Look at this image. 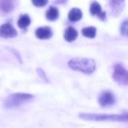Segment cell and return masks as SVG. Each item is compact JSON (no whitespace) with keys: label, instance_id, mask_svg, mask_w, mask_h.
Returning <instances> with one entry per match:
<instances>
[{"label":"cell","instance_id":"obj_15","mask_svg":"<svg viewBox=\"0 0 128 128\" xmlns=\"http://www.w3.org/2000/svg\"><path fill=\"white\" fill-rule=\"evenodd\" d=\"M31 24V18L28 15H22L18 21V26L20 28H26Z\"/></svg>","mask_w":128,"mask_h":128},{"label":"cell","instance_id":"obj_1","mask_svg":"<svg viewBox=\"0 0 128 128\" xmlns=\"http://www.w3.org/2000/svg\"><path fill=\"white\" fill-rule=\"evenodd\" d=\"M79 117L82 119L89 121H110V122H126L128 116L124 114H96L81 113Z\"/></svg>","mask_w":128,"mask_h":128},{"label":"cell","instance_id":"obj_12","mask_svg":"<svg viewBox=\"0 0 128 128\" xmlns=\"http://www.w3.org/2000/svg\"><path fill=\"white\" fill-rule=\"evenodd\" d=\"M82 18V12L78 8H73L68 13V20L71 22H77Z\"/></svg>","mask_w":128,"mask_h":128},{"label":"cell","instance_id":"obj_11","mask_svg":"<svg viewBox=\"0 0 128 128\" xmlns=\"http://www.w3.org/2000/svg\"><path fill=\"white\" fill-rule=\"evenodd\" d=\"M77 36H78V32L76 30L75 28L70 26L67 28V30L65 31V34H64V39L66 40L68 42H72V41H75L76 40Z\"/></svg>","mask_w":128,"mask_h":128},{"label":"cell","instance_id":"obj_18","mask_svg":"<svg viewBox=\"0 0 128 128\" xmlns=\"http://www.w3.org/2000/svg\"><path fill=\"white\" fill-rule=\"evenodd\" d=\"M37 72H38V74H39L40 76V77L42 79H44V80H46V82H48V79L46 78V74L44 73V71H43L41 68H38L37 70Z\"/></svg>","mask_w":128,"mask_h":128},{"label":"cell","instance_id":"obj_2","mask_svg":"<svg viewBox=\"0 0 128 128\" xmlns=\"http://www.w3.org/2000/svg\"><path fill=\"white\" fill-rule=\"evenodd\" d=\"M68 67L76 71H80L84 74L90 75L96 70V63L92 59L74 58L68 62Z\"/></svg>","mask_w":128,"mask_h":128},{"label":"cell","instance_id":"obj_6","mask_svg":"<svg viewBox=\"0 0 128 128\" xmlns=\"http://www.w3.org/2000/svg\"><path fill=\"white\" fill-rule=\"evenodd\" d=\"M18 32L16 29L11 24H4L0 26V37L3 38H13L16 37Z\"/></svg>","mask_w":128,"mask_h":128},{"label":"cell","instance_id":"obj_8","mask_svg":"<svg viewBox=\"0 0 128 128\" xmlns=\"http://www.w3.org/2000/svg\"><path fill=\"white\" fill-rule=\"evenodd\" d=\"M90 13L91 15L93 16H98L99 18H101L102 20H105V14L104 12L102 11V8L101 6L98 4V2H93L92 4H90Z\"/></svg>","mask_w":128,"mask_h":128},{"label":"cell","instance_id":"obj_14","mask_svg":"<svg viewBox=\"0 0 128 128\" xmlns=\"http://www.w3.org/2000/svg\"><path fill=\"white\" fill-rule=\"evenodd\" d=\"M82 34L84 37H87L89 39H94L96 35V29L94 26L85 27L82 30Z\"/></svg>","mask_w":128,"mask_h":128},{"label":"cell","instance_id":"obj_17","mask_svg":"<svg viewBox=\"0 0 128 128\" xmlns=\"http://www.w3.org/2000/svg\"><path fill=\"white\" fill-rule=\"evenodd\" d=\"M121 32L124 35H126V34H127V21L126 20L121 26Z\"/></svg>","mask_w":128,"mask_h":128},{"label":"cell","instance_id":"obj_9","mask_svg":"<svg viewBox=\"0 0 128 128\" xmlns=\"http://www.w3.org/2000/svg\"><path fill=\"white\" fill-rule=\"evenodd\" d=\"M15 0H0V10L4 12H10L14 8Z\"/></svg>","mask_w":128,"mask_h":128},{"label":"cell","instance_id":"obj_4","mask_svg":"<svg viewBox=\"0 0 128 128\" xmlns=\"http://www.w3.org/2000/svg\"><path fill=\"white\" fill-rule=\"evenodd\" d=\"M113 79L117 82L124 85H127L128 82V74L126 68L122 64H116L114 67Z\"/></svg>","mask_w":128,"mask_h":128},{"label":"cell","instance_id":"obj_13","mask_svg":"<svg viewBox=\"0 0 128 128\" xmlns=\"http://www.w3.org/2000/svg\"><path fill=\"white\" fill-rule=\"evenodd\" d=\"M46 20H50V21H55V20L59 18V10L57 9V8L51 6V7L46 11Z\"/></svg>","mask_w":128,"mask_h":128},{"label":"cell","instance_id":"obj_10","mask_svg":"<svg viewBox=\"0 0 128 128\" xmlns=\"http://www.w3.org/2000/svg\"><path fill=\"white\" fill-rule=\"evenodd\" d=\"M110 8H112V12L118 14L124 6V0H110Z\"/></svg>","mask_w":128,"mask_h":128},{"label":"cell","instance_id":"obj_7","mask_svg":"<svg viewBox=\"0 0 128 128\" xmlns=\"http://www.w3.org/2000/svg\"><path fill=\"white\" fill-rule=\"evenodd\" d=\"M35 34L40 40H48L53 35V31L49 26H42L36 30Z\"/></svg>","mask_w":128,"mask_h":128},{"label":"cell","instance_id":"obj_16","mask_svg":"<svg viewBox=\"0 0 128 128\" xmlns=\"http://www.w3.org/2000/svg\"><path fill=\"white\" fill-rule=\"evenodd\" d=\"M32 3L37 7H43L48 4V0H32Z\"/></svg>","mask_w":128,"mask_h":128},{"label":"cell","instance_id":"obj_3","mask_svg":"<svg viewBox=\"0 0 128 128\" xmlns=\"http://www.w3.org/2000/svg\"><path fill=\"white\" fill-rule=\"evenodd\" d=\"M34 99V96L26 93H15L6 99L4 106L6 109H15Z\"/></svg>","mask_w":128,"mask_h":128},{"label":"cell","instance_id":"obj_5","mask_svg":"<svg viewBox=\"0 0 128 128\" xmlns=\"http://www.w3.org/2000/svg\"><path fill=\"white\" fill-rule=\"evenodd\" d=\"M116 102L115 96L110 91H104L101 93L98 98V103L101 106L107 107L114 104Z\"/></svg>","mask_w":128,"mask_h":128}]
</instances>
